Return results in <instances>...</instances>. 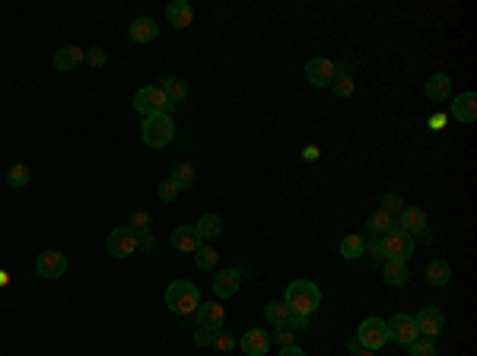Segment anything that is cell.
<instances>
[{"mask_svg": "<svg viewBox=\"0 0 477 356\" xmlns=\"http://www.w3.org/2000/svg\"><path fill=\"white\" fill-rule=\"evenodd\" d=\"M337 77L334 71V61L331 57H309L305 61V79L312 83V86H331Z\"/></svg>", "mask_w": 477, "mask_h": 356, "instance_id": "ba28073f", "label": "cell"}, {"mask_svg": "<svg viewBox=\"0 0 477 356\" xmlns=\"http://www.w3.org/2000/svg\"><path fill=\"white\" fill-rule=\"evenodd\" d=\"M35 270H39V277L45 280H57L64 277V270H67V258L61 252H42L35 258Z\"/></svg>", "mask_w": 477, "mask_h": 356, "instance_id": "7c38bea8", "label": "cell"}, {"mask_svg": "<svg viewBox=\"0 0 477 356\" xmlns=\"http://www.w3.org/2000/svg\"><path fill=\"white\" fill-rule=\"evenodd\" d=\"M141 137L147 147H153V150H163V147H169L175 137V124L169 115H150V118H143L141 124Z\"/></svg>", "mask_w": 477, "mask_h": 356, "instance_id": "3957f363", "label": "cell"}, {"mask_svg": "<svg viewBox=\"0 0 477 356\" xmlns=\"http://www.w3.org/2000/svg\"><path fill=\"white\" fill-rule=\"evenodd\" d=\"M426 283L430 286H449L452 283V264L449 261H430V268H426Z\"/></svg>", "mask_w": 477, "mask_h": 356, "instance_id": "cb8c5ba5", "label": "cell"}, {"mask_svg": "<svg viewBox=\"0 0 477 356\" xmlns=\"http://www.w3.org/2000/svg\"><path fill=\"white\" fill-rule=\"evenodd\" d=\"M197 318V328H207V331H219L223 321H226V309L219 306V302H201L195 312Z\"/></svg>", "mask_w": 477, "mask_h": 356, "instance_id": "4fadbf2b", "label": "cell"}, {"mask_svg": "<svg viewBox=\"0 0 477 356\" xmlns=\"http://www.w3.org/2000/svg\"><path fill=\"white\" fill-rule=\"evenodd\" d=\"M404 207H407V204L401 200V194H382V210H385V214L395 216V214H401Z\"/></svg>", "mask_w": 477, "mask_h": 356, "instance_id": "8d00e7d4", "label": "cell"}, {"mask_svg": "<svg viewBox=\"0 0 477 356\" xmlns=\"http://www.w3.org/2000/svg\"><path fill=\"white\" fill-rule=\"evenodd\" d=\"M449 118L462 121V124H474L477 121V95L474 93H462L449 105Z\"/></svg>", "mask_w": 477, "mask_h": 356, "instance_id": "5bb4252c", "label": "cell"}, {"mask_svg": "<svg viewBox=\"0 0 477 356\" xmlns=\"http://www.w3.org/2000/svg\"><path fill=\"white\" fill-rule=\"evenodd\" d=\"M414 325H417V334H420V337H436V334L446 328V315L439 309H433V306H426V309H420L414 315Z\"/></svg>", "mask_w": 477, "mask_h": 356, "instance_id": "8fae6325", "label": "cell"}, {"mask_svg": "<svg viewBox=\"0 0 477 356\" xmlns=\"http://www.w3.org/2000/svg\"><path fill=\"white\" fill-rule=\"evenodd\" d=\"M134 109L141 111L143 118H150V115H169L175 105L165 99V93L159 86H143L134 95Z\"/></svg>", "mask_w": 477, "mask_h": 356, "instance_id": "277c9868", "label": "cell"}, {"mask_svg": "<svg viewBox=\"0 0 477 356\" xmlns=\"http://www.w3.org/2000/svg\"><path fill=\"white\" fill-rule=\"evenodd\" d=\"M213 334H217V331L197 328V331H195V344H197V347H213Z\"/></svg>", "mask_w": 477, "mask_h": 356, "instance_id": "7bdbcfd3", "label": "cell"}, {"mask_svg": "<svg viewBox=\"0 0 477 356\" xmlns=\"http://www.w3.org/2000/svg\"><path fill=\"white\" fill-rule=\"evenodd\" d=\"M159 238L156 232H143V236H137V252H156Z\"/></svg>", "mask_w": 477, "mask_h": 356, "instance_id": "f35d334b", "label": "cell"}, {"mask_svg": "<svg viewBox=\"0 0 477 356\" xmlns=\"http://www.w3.org/2000/svg\"><path fill=\"white\" fill-rule=\"evenodd\" d=\"M105 248H109L111 258H127V254L137 252V236H134L127 226H118V229H111Z\"/></svg>", "mask_w": 477, "mask_h": 356, "instance_id": "30bf717a", "label": "cell"}, {"mask_svg": "<svg viewBox=\"0 0 477 356\" xmlns=\"http://www.w3.org/2000/svg\"><path fill=\"white\" fill-rule=\"evenodd\" d=\"M239 347H242L245 356H267V350H271V334L261 331V328H251V331L242 334Z\"/></svg>", "mask_w": 477, "mask_h": 356, "instance_id": "9a60e30c", "label": "cell"}, {"mask_svg": "<svg viewBox=\"0 0 477 356\" xmlns=\"http://www.w3.org/2000/svg\"><path fill=\"white\" fill-rule=\"evenodd\" d=\"M423 93H426L430 102H449V95H452V79H449L446 73H433V77L426 79Z\"/></svg>", "mask_w": 477, "mask_h": 356, "instance_id": "ffe728a7", "label": "cell"}, {"mask_svg": "<svg viewBox=\"0 0 477 356\" xmlns=\"http://www.w3.org/2000/svg\"><path fill=\"white\" fill-rule=\"evenodd\" d=\"M366 252H369V258H372V261H379V264L385 261V248H382V238H379V236L366 242Z\"/></svg>", "mask_w": 477, "mask_h": 356, "instance_id": "ab89813d", "label": "cell"}, {"mask_svg": "<svg viewBox=\"0 0 477 356\" xmlns=\"http://www.w3.org/2000/svg\"><path fill=\"white\" fill-rule=\"evenodd\" d=\"M195 229L201 238H217L219 232H223V216L219 214H204L201 220L195 223Z\"/></svg>", "mask_w": 477, "mask_h": 356, "instance_id": "83f0119b", "label": "cell"}, {"mask_svg": "<svg viewBox=\"0 0 477 356\" xmlns=\"http://www.w3.org/2000/svg\"><path fill=\"white\" fill-rule=\"evenodd\" d=\"M293 337H296V331H289L287 325H280V328L274 331V337H271V341H277L280 347H289V344H293Z\"/></svg>", "mask_w": 477, "mask_h": 356, "instance_id": "60d3db41", "label": "cell"}, {"mask_svg": "<svg viewBox=\"0 0 477 356\" xmlns=\"http://www.w3.org/2000/svg\"><path fill=\"white\" fill-rule=\"evenodd\" d=\"M411 356H439V350H436V341L433 337H417L414 344H411Z\"/></svg>", "mask_w": 477, "mask_h": 356, "instance_id": "1f68e13d", "label": "cell"}, {"mask_svg": "<svg viewBox=\"0 0 477 356\" xmlns=\"http://www.w3.org/2000/svg\"><path fill=\"white\" fill-rule=\"evenodd\" d=\"M385 328H388V341L398 344V347H411V344L420 337V334H417V325H414V315H407V312L391 315L388 321H385Z\"/></svg>", "mask_w": 477, "mask_h": 356, "instance_id": "8992f818", "label": "cell"}, {"mask_svg": "<svg viewBox=\"0 0 477 356\" xmlns=\"http://www.w3.org/2000/svg\"><path fill=\"white\" fill-rule=\"evenodd\" d=\"M395 229H404L407 236H420L423 229H430V226H426V214H423L420 207H404Z\"/></svg>", "mask_w": 477, "mask_h": 356, "instance_id": "2e32d148", "label": "cell"}, {"mask_svg": "<svg viewBox=\"0 0 477 356\" xmlns=\"http://www.w3.org/2000/svg\"><path fill=\"white\" fill-rule=\"evenodd\" d=\"M289 315H293V309H289V306H287V302H283V299H271V302H267V306H264V318H267V321H271V325H274V328L287 325V321H289Z\"/></svg>", "mask_w": 477, "mask_h": 356, "instance_id": "484cf974", "label": "cell"}, {"mask_svg": "<svg viewBox=\"0 0 477 356\" xmlns=\"http://www.w3.org/2000/svg\"><path fill=\"white\" fill-rule=\"evenodd\" d=\"M357 341H360V347L379 353V350L388 344V328H385L382 318H366V321L357 328Z\"/></svg>", "mask_w": 477, "mask_h": 356, "instance_id": "52a82bcc", "label": "cell"}, {"mask_svg": "<svg viewBox=\"0 0 477 356\" xmlns=\"http://www.w3.org/2000/svg\"><path fill=\"white\" fill-rule=\"evenodd\" d=\"M283 302H287L296 315H309V318H312V312L321 306V293H318V286H315L312 280H293V283L287 286Z\"/></svg>", "mask_w": 477, "mask_h": 356, "instance_id": "6da1fadb", "label": "cell"}, {"mask_svg": "<svg viewBox=\"0 0 477 356\" xmlns=\"http://www.w3.org/2000/svg\"><path fill=\"white\" fill-rule=\"evenodd\" d=\"M353 89H357V83H353V77H334V83H331V93L341 95V99H350Z\"/></svg>", "mask_w": 477, "mask_h": 356, "instance_id": "836d02e7", "label": "cell"}, {"mask_svg": "<svg viewBox=\"0 0 477 356\" xmlns=\"http://www.w3.org/2000/svg\"><path fill=\"white\" fill-rule=\"evenodd\" d=\"M156 86L163 89L165 99H169L172 105H179V102H185V99H188V83H185L181 77H163Z\"/></svg>", "mask_w": 477, "mask_h": 356, "instance_id": "7402d4cb", "label": "cell"}, {"mask_svg": "<svg viewBox=\"0 0 477 356\" xmlns=\"http://www.w3.org/2000/svg\"><path fill=\"white\" fill-rule=\"evenodd\" d=\"M287 328L289 331H305V328H309V315H296V312H293V315H289V321H287Z\"/></svg>", "mask_w": 477, "mask_h": 356, "instance_id": "b9f144b4", "label": "cell"}, {"mask_svg": "<svg viewBox=\"0 0 477 356\" xmlns=\"http://www.w3.org/2000/svg\"><path fill=\"white\" fill-rule=\"evenodd\" d=\"M83 48H73V45H67V48H61V51H55V57H51V64H55V71H61V73H71V71H77L80 64H83Z\"/></svg>", "mask_w": 477, "mask_h": 356, "instance_id": "d6986e66", "label": "cell"}, {"mask_svg": "<svg viewBox=\"0 0 477 356\" xmlns=\"http://www.w3.org/2000/svg\"><path fill=\"white\" fill-rule=\"evenodd\" d=\"M169 178L175 182V188L179 191H188V188H195V182H197V169L191 166V162H175V169H172Z\"/></svg>", "mask_w": 477, "mask_h": 356, "instance_id": "d4e9b609", "label": "cell"}, {"mask_svg": "<svg viewBox=\"0 0 477 356\" xmlns=\"http://www.w3.org/2000/svg\"><path fill=\"white\" fill-rule=\"evenodd\" d=\"M280 356H305V350L296 347V344H289V347H280Z\"/></svg>", "mask_w": 477, "mask_h": 356, "instance_id": "ee69618b", "label": "cell"}, {"mask_svg": "<svg viewBox=\"0 0 477 356\" xmlns=\"http://www.w3.org/2000/svg\"><path fill=\"white\" fill-rule=\"evenodd\" d=\"M350 353L353 356H376V350H366V347H357V344H350Z\"/></svg>", "mask_w": 477, "mask_h": 356, "instance_id": "f6af8a7d", "label": "cell"}, {"mask_svg": "<svg viewBox=\"0 0 477 356\" xmlns=\"http://www.w3.org/2000/svg\"><path fill=\"white\" fill-rule=\"evenodd\" d=\"M83 64H89V67H96V71H99V67H105V64H109V51H105V48H89L87 55H83Z\"/></svg>", "mask_w": 477, "mask_h": 356, "instance_id": "e575fe53", "label": "cell"}, {"mask_svg": "<svg viewBox=\"0 0 477 356\" xmlns=\"http://www.w3.org/2000/svg\"><path fill=\"white\" fill-rule=\"evenodd\" d=\"M366 229L372 232V236H385L388 229H395V216L385 214V210H376V214L366 220Z\"/></svg>", "mask_w": 477, "mask_h": 356, "instance_id": "f1b7e54d", "label": "cell"}, {"mask_svg": "<svg viewBox=\"0 0 477 356\" xmlns=\"http://www.w3.org/2000/svg\"><path fill=\"white\" fill-rule=\"evenodd\" d=\"M363 252H366V238L363 236L350 232V236L341 238V258H344V261H357Z\"/></svg>", "mask_w": 477, "mask_h": 356, "instance_id": "4316f807", "label": "cell"}, {"mask_svg": "<svg viewBox=\"0 0 477 356\" xmlns=\"http://www.w3.org/2000/svg\"><path fill=\"white\" fill-rule=\"evenodd\" d=\"M303 156H305V159H318V150H315V147H309V150H305Z\"/></svg>", "mask_w": 477, "mask_h": 356, "instance_id": "bcb514c9", "label": "cell"}, {"mask_svg": "<svg viewBox=\"0 0 477 356\" xmlns=\"http://www.w3.org/2000/svg\"><path fill=\"white\" fill-rule=\"evenodd\" d=\"M382 277L388 286H404L407 280H411V268H407V261H385Z\"/></svg>", "mask_w": 477, "mask_h": 356, "instance_id": "603a6c76", "label": "cell"}, {"mask_svg": "<svg viewBox=\"0 0 477 356\" xmlns=\"http://www.w3.org/2000/svg\"><path fill=\"white\" fill-rule=\"evenodd\" d=\"M169 242H172L175 252H191V254H195L197 248H201V236H197L195 226H179V229L172 232V238H169Z\"/></svg>", "mask_w": 477, "mask_h": 356, "instance_id": "44dd1931", "label": "cell"}, {"mask_svg": "<svg viewBox=\"0 0 477 356\" xmlns=\"http://www.w3.org/2000/svg\"><path fill=\"white\" fill-rule=\"evenodd\" d=\"M165 306L175 312V315H195L197 306H201V293L197 286L188 280H175V283L165 286Z\"/></svg>", "mask_w": 477, "mask_h": 356, "instance_id": "7a4b0ae2", "label": "cell"}, {"mask_svg": "<svg viewBox=\"0 0 477 356\" xmlns=\"http://www.w3.org/2000/svg\"><path fill=\"white\" fill-rule=\"evenodd\" d=\"M7 185H10V188H26V185H29V166H26V162H16V166H10Z\"/></svg>", "mask_w": 477, "mask_h": 356, "instance_id": "4dcf8cb0", "label": "cell"}, {"mask_svg": "<svg viewBox=\"0 0 477 356\" xmlns=\"http://www.w3.org/2000/svg\"><path fill=\"white\" fill-rule=\"evenodd\" d=\"M233 347H235V337L229 331H223V328H219V331L213 334V350H219V353H229Z\"/></svg>", "mask_w": 477, "mask_h": 356, "instance_id": "d590c367", "label": "cell"}, {"mask_svg": "<svg viewBox=\"0 0 477 356\" xmlns=\"http://www.w3.org/2000/svg\"><path fill=\"white\" fill-rule=\"evenodd\" d=\"M127 35H131V41H137V45H147V41H156L159 26H156V19L141 16V19H134V23L127 26Z\"/></svg>", "mask_w": 477, "mask_h": 356, "instance_id": "e0dca14e", "label": "cell"}, {"mask_svg": "<svg viewBox=\"0 0 477 356\" xmlns=\"http://www.w3.org/2000/svg\"><path fill=\"white\" fill-rule=\"evenodd\" d=\"M3 283H7V274H3V270H0V286H3Z\"/></svg>", "mask_w": 477, "mask_h": 356, "instance_id": "7dc6e473", "label": "cell"}, {"mask_svg": "<svg viewBox=\"0 0 477 356\" xmlns=\"http://www.w3.org/2000/svg\"><path fill=\"white\" fill-rule=\"evenodd\" d=\"M379 238L385 248V261H407L414 254V236H407L404 229H388Z\"/></svg>", "mask_w": 477, "mask_h": 356, "instance_id": "5b68a950", "label": "cell"}, {"mask_svg": "<svg viewBox=\"0 0 477 356\" xmlns=\"http://www.w3.org/2000/svg\"><path fill=\"white\" fill-rule=\"evenodd\" d=\"M242 277H249V268H229V270H219L217 280H213V293L219 299H229V296L239 293L242 286Z\"/></svg>", "mask_w": 477, "mask_h": 356, "instance_id": "9c48e42d", "label": "cell"}, {"mask_svg": "<svg viewBox=\"0 0 477 356\" xmlns=\"http://www.w3.org/2000/svg\"><path fill=\"white\" fill-rule=\"evenodd\" d=\"M217 261H219V254L213 252V248H207V245H201L195 252V264L201 270H210V268H217Z\"/></svg>", "mask_w": 477, "mask_h": 356, "instance_id": "d6a6232c", "label": "cell"}, {"mask_svg": "<svg viewBox=\"0 0 477 356\" xmlns=\"http://www.w3.org/2000/svg\"><path fill=\"white\" fill-rule=\"evenodd\" d=\"M127 229L134 232V236H143V232H153V216L147 214V210H134L131 220H127Z\"/></svg>", "mask_w": 477, "mask_h": 356, "instance_id": "f546056e", "label": "cell"}, {"mask_svg": "<svg viewBox=\"0 0 477 356\" xmlns=\"http://www.w3.org/2000/svg\"><path fill=\"white\" fill-rule=\"evenodd\" d=\"M165 19L175 26V29H188L195 23V7H191L188 0H172L169 7H165Z\"/></svg>", "mask_w": 477, "mask_h": 356, "instance_id": "ac0fdd59", "label": "cell"}, {"mask_svg": "<svg viewBox=\"0 0 477 356\" xmlns=\"http://www.w3.org/2000/svg\"><path fill=\"white\" fill-rule=\"evenodd\" d=\"M156 194H159V200H175L181 191L175 188L172 178H163V182H159V188H156Z\"/></svg>", "mask_w": 477, "mask_h": 356, "instance_id": "74e56055", "label": "cell"}]
</instances>
